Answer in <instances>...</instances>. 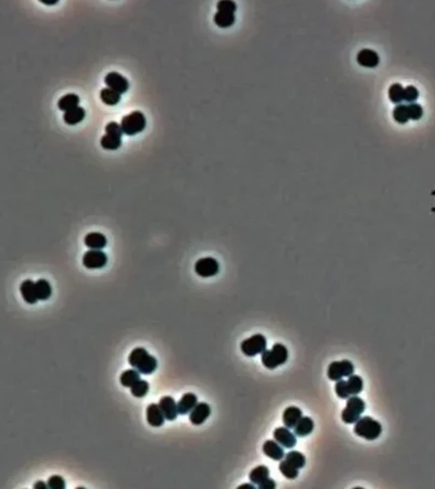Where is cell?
I'll return each instance as SVG.
<instances>
[{"mask_svg": "<svg viewBox=\"0 0 435 489\" xmlns=\"http://www.w3.org/2000/svg\"><path fill=\"white\" fill-rule=\"evenodd\" d=\"M419 98V90L415 86L409 85L405 87L404 90V101L409 104H415V101Z\"/></svg>", "mask_w": 435, "mask_h": 489, "instance_id": "cell-36", "label": "cell"}, {"mask_svg": "<svg viewBox=\"0 0 435 489\" xmlns=\"http://www.w3.org/2000/svg\"><path fill=\"white\" fill-rule=\"evenodd\" d=\"M122 127L117 122H109L106 126V135L100 139V146L106 150H117L122 145Z\"/></svg>", "mask_w": 435, "mask_h": 489, "instance_id": "cell-7", "label": "cell"}, {"mask_svg": "<svg viewBox=\"0 0 435 489\" xmlns=\"http://www.w3.org/2000/svg\"><path fill=\"white\" fill-rule=\"evenodd\" d=\"M288 359V349L283 343H275L270 350L261 353V362L267 369L275 370L286 363Z\"/></svg>", "mask_w": 435, "mask_h": 489, "instance_id": "cell-2", "label": "cell"}, {"mask_svg": "<svg viewBox=\"0 0 435 489\" xmlns=\"http://www.w3.org/2000/svg\"><path fill=\"white\" fill-rule=\"evenodd\" d=\"M139 379H141V373L136 369L126 370L120 376V383L122 384V386L127 387V388H131Z\"/></svg>", "mask_w": 435, "mask_h": 489, "instance_id": "cell-28", "label": "cell"}, {"mask_svg": "<svg viewBox=\"0 0 435 489\" xmlns=\"http://www.w3.org/2000/svg\"><path fill=\"white\" fill-rule=\"evenodd\" d=\"M210 414H211L210 406L208 404H205V402H201V404H198L194 409L192 410L190 414V421L194 424V425H201V424L210 416Z\"/></svg>", "mask_w": 435, "mask_h": 489, "instance_id": "cell-17", "label": "cell"}, {"mask_svg": "<svg viewBox=\"0 0 435 489\" xmlns=\"http://www.w3.org/2000/svg\"><path fill=\"white\" fill-rule=\"evenodd\" d=\"M146 417L149 425L153 427H160L162 426L165 421V417L162 410L160 409L159 405L152 404L149 405L146 410Z\"/></svg>", "mask_w": 435, "mask_h": 489, "instance_id": "cell-18", "label": "cell"}, {"mask_svg": "<svg viewBox=\"0 0 435 489\" xmlns=\"http://www.w3.org/2000/svg\"><path fill=\"white\" fill-rule=\"evenodd\" d=\"M303 417V411L297 407H288L283 412V424L287 428H294L300 418Z\"/></svg>", "mask_w": 435, "mask_h": 489, "instance_id": "cell-21", "label": "cell"}, {"mask_svg": "<svg viewBox=\"0 0 435 489\" xmlns=\"http://www.w3.org/2000/svg\"><path fill=\"white\" fill-rule=\"evenodd\" d=\"M315 422L309 416H303L294 427V433L298 437H306L314 432Z\"/></svg>", "mask_w": 435, "mask_h": 489, "instance_id": "cell-24", "label": "cell"}, {"mask_svg": "<svg viewBox=\"0 0 435 489\" xmlns=\"http://www.w3.org/2000/svg\"><path fill=\"white\" fill-rule=\"evenodd\" d=\"M34 488H36V489H46V488H48V484L40 481V482H37V483L34 484Z\"/></svg>", "mask_w": 435, "mask_h": 489, "instance_id": "cell-40", "label": "cell"}, {"mask_svg": "<svg viewBox=\"0 0 435 489\" xmlns=\"http://www.w3.org/2000/svg\"><path fill=\"white\" fill-rule=\"evenodd\" d=\"M269 476H270V470L269 467L266 465L257 466L249 473V480L252 484H255V485H259V484L266 481L267 478H269Z\"/></svg>", "mask_w": 435, "mask_h": 489, "instance_id": "cell-27", "label": "cell"}, {"mask_svg": "<svg viewBox=\"0 0 435 489\" xmlns=\"http://www.w3.org/2000/svg\"><path fill=\"white\" fill-rule=\"evenodd\" d=\"M404 90L405 87H402L399 83L392 84L389 88V98L392 103L400 105L404 101Z\"/></svg>", "mask_w": 435, "mask_h": 489, "instance_id": "cell-31", "label": "cell"}, {"mask_svg": "<svg viewBox=\"0 0 435 489\" xmlns=\"http://www.w3.org/2000/svg\"><path fill=\"white\" fill-rule=\"evenodd\" d=\"M357 62L364 68H377L380 63V57L374 50L364 48L357 53Z\"/></svg>", "mask_w": 435, "mask_h": 489, "instance_id": "cell-15", "label": "cell"}, {"mask_svg": "<svg viewBox=\"0 0 435 489\" xmlns=\"http://www.w3.org/2000/svg\"><path fill=\"white\" fill-rule=\"evenodd\" d=\"M128 363L139 373L145 375L153 374L158 367L157 359L149 354L146 349L142 347L133 349V351L128 356Z\"/></svg>", "mask_w": 435, "mask_h": 489, "instance_id": "cell-1", "label": "cell"}, {"mask_svg": "<svg viewBox=\"0 0 435 489\" xmlns=\"http://www.w3.org/2000/svg\"><path fill=\"white\" fill-rule=\"evenodd\" d=\"M393 117L399 124H406L410 120L409 112H408V105H397L393 110Z\"/></svg>", "mask_w": 435, "mask_h": 489, "instance_id": "cell-32", "label": "cell"}, {"mask_svg": "<svg viewBox=\"0 0 435 489\" xmlns=\"http://www.w3.org/2000/svg\"><path fill=\"white\" fill-rule=\"evenodd\" d=\"M195 272L200 277H212L220 271L219 262L211 257L201 258L195 263Z\"/></svg>", "mask_w": 435, "mask_h": 489, "instance_id": "cell-11", "label": "cell"}, {"mask_svg": "<svg viewBox=\"0 0 435 489\" xmlns=\"http://www.w3.org/2000/svg\"><path fill=\"white\" fill-rule=\"evenodd\" d=\"M278 470H280L281 474L284 477L288 478V480H295V478L298 477V474H299V471H298L297 467H295L291 463H288L286 460L280 462Z\"/></svg>", "mask_w": 435, "mask_h": 489, "instance_id": "cell-33", "label": "cell"}, {"mask_svg": "<svg viewBox=\"0 0 435 489\" xmlns=\"http://www.w3.org/2000/svg\"><path fill=\"white\" fill-rule=\"evenodd\" d=\"M366 409L364 401L357 396H352L347 398L346 408L342 412V420L346 424H355Z\"/></svg>", "mask_w": 435, "mask_h": 489, "instance_id": "cell-8", "label": "cell"}, {"mask_svg": "<svg viewBox=\"0 0 435 489\" xmlns=\"http://www.w3.org/2000/svg\"><path fill=\"white\" fill-rule=\"evenodd\" d=\"M408 112H409L410 120L418 121L423 116V108L419 104H409L408 105Z\"/></svg>", "mask_w": 435, "mask_h": 489, "instance_id": "cell-37", "label": "cell"}, {"mask_svg": "<svg viewBox=\"0 0 435 489\" xmlns=\"http://www.w3.org/2000/svg\"><path fill=\"white\" fill-rule=\"evenodd\" d=\"M35 284H36V293L39 300H42V301H44V300L49 299L52 294V288L50 286L49 282L41 278L39 279Z\"/></svg>", "mask_w": 435, "mask_h": 489, "instance_id": "cell-30", "label": "cell"}, {"mask_svg": "<svg viewBox=\"0 0 435 489\" xmlns=\"http://www.w3.org/2000/svg\"><path fill=\"white\" fill-rule=\"evenodd\" d=\"M149 391V384L146 380L139 379L131 387V393L136 398H143Z\"/></svg>", "mask_w": 435, "mask_h": 489, "instance_id": "cell-35", "label": "cell"}, {"mask_svg": "<svg viewBox=\"0 0 435 489\" xmlns=\"http://www.w3.org/2000/svg\"><path fill=\"white\" fill-rule=\"evenodd\" d=\"M20 292L25 302L35 304L39 301V297H37L36 293V284L33 281H31V279H26V281L22 282L20 286Z\"/></svg>", "mask_w": 435, "mask_h": 489, "instance_id": "cell-20", "label": "cell"}, {"mask_svg": "<svg viewBox=\"0 0 435 489\" xmlns=\"http://www.w3.org/2000/svg\"><path fill=\"white\" fill-rule=\"evenodd\" d=\"M159 407L162 410L165 420L174 421L179 414L178 404L171 396H164L159 401Z\"/></svg>", "mask_w": 435, "mask_h": 489, "instance_id": "cell-16", "label": "cell"}, {"mask_svg": "<svg viewBox=\"0 0 435 489\" xmlns=\"http://www.w3.org/2000/svg\"><path fill=\"white\" fill-rule=\"evenodd\" d=\"M105 84L107 85V87L117 91L120 95L126 93L128 86H130L128 80L118 72H110L107 74L105 77Z\"/></svg>", "mask_w": 435, "mask_h": 489, "instance_id": "cell-13", "label": "cell"}, {"mask_svg": "<svg viewBox=\"0 0 435 489\" xmlns=\"http://www.w3.org/2000/svg\"><path fill=\"white\" fill-rule=\"evenodd\" d=\"M85 114L86 112L82 107H77V108L64 112L63 121L66 122L68 125H77L78 123L82 122L84 120Z\"/></svg>", "mask_w": 435, "mask_h": 489, "instance_id": "cell-25", "label": "cell"}, {"mask_svg": "<svg viewBox=\"0 0 435 489\" xmlns=\"http://www.w3.org/2000/svg\"><path fill=\"white\" fill-rule=\"evenodd\" d=\"M354 432L359 437L367 440H374L378 439L382 433V425L372 417L363 416L355 423Z\"/></svg>", "mask_w": 435, "mask_h": 489, "instance_id": "cell-3", "label": "cell"}, {"mask_svg": "<svg viewBox=\"0 0 435 489\" xmlns=\"http://www.w3.org/2000/svg\"><path fill=\"white\" fill-rule=\"evenodd\" d=\"M218 11L214 14L213 21L221 29L231 28L235 23V12L237 6L234 1H220L217 4Z\"/></svg>", "mask_w": 435, "mask_h": 489, "instance_id": "cell-5", "label": "cell"}, {"mask_svg": "<svg viewBox=\"0 0 435 489\" xmlns=\"http://www.w3.org/2000/svg\"><path fill=\"white\" fill-rule=\"evenodd\" d=\"M255 484H243V485H240L238 486L237 489H254L255 488Z\"/></svg>", "mask_w": 435, "mask_h": 489, "instance_id": "cell-41", "label": "cell"}, {"mask_svg": "<svg viewBox=\"0 0 435 489\" xmlns=\"http://www.w3.org/2000/svg\"><path fill=\"white\" fill-rule=\"evenodd\" d=\"M48 488L51 489H64L66 488V482L60 475H52L48 478Z\"/></svg>", "mask_w": 435, "mask_h": 489, "instance_id": "cell-38", "label": "cell"}, {"mask_svg": "<svg viewBox=\"0 0 435 489\" xmlns=\"http://www.w3.org/2000/svg\"><path fill=\"white\" fill-rule=\"evenodd\" d=\"M79 98L78 95L67 94L59 99L58 108L59 110L67 112L69 110L77 108V107H79Z\"/></svg>", "mask_w": 435, "mask_h": 489, "instance_id": "cell-26", "label": "cell"}, {"mask_svg": "<svg viewBox=\"0 0 435 489\" xmlns=\"http://www.w3.org/2000/svg\"><path fill=\"white\" fill-rule=\"evenodd\" d=\"M108 257L101 250L90 249L86 251L83 256V265L89 270H96V268H103L107 265Z\"/></svg>", "mask_w": 435, "mask_h": 489, "instance_id": "cell-12", "label": "cell"}, {"mask_svg": "<svg viewBox=\"0 0 435 489\" xmlns=\"http://www.w3.org/2000/svg\"><path fill=\"white\" fill-rule=\"evenodd\" d=\"M264 453L271 458L272 460L276 461H282V459L285 456V451H284V447L278 444L277 440H267L264 444Z\"/></svg>", "mask_w": 435, "mask_h": 489, "instance_id": "cell-19", "label": "cell"}, {"mask_svg": "<svg viewBox=\"0 0 435 489\" xmlns=\"http://www.w3.org/2000/svg\"><path fill=\"white\" fill-rule=\"evenodd\" d=\"M120 125L123 133L127 136H134L142 133L146 127V117L141 111H133L122 117Z\"/></svg>", "mask_w": 435, "mask_h": 489, "instance_id": "cell-6", "label": "cell"}, {"mask_svg": "<svg viewBox=\"0 0 435 489\" xmlns=\"http://www.w3.org/2000/svg\"><path fill=\"white\" fill-rule=\"evenodd\" d=\"M84 244L89 249L101 250L107 246V238L104 234L93 232L85 236Z\"/></svg>", "mask_w": 435, "mask_h": 489, "instance_id": "cell-22", "label": "cell"}, {"mask_svg": "<svg viewBox=\"0 0 435 489\" xmlns=\"http://www.w3.org/2000/svg\"><path fill=\"white\" fill-rule=\"evenodd\" d=\"M363 389V379L359 375H351L347 380L340 379L335 384V393L338 398L347 399L357 396Z\"/></svg>", "mask_w": 435, "mask_h": 489, "instance_id": "cell-4", "label": "cell"}, {"mask_svg": "<svg viewBox=\"0 0 435 489\" xmlns=\"http://www.w3.org/2000/svg\"><path fill=\"white\" fill-rule=\"evenodd\" d=\"M197 405H198V399H197L196 395L192 394V393L185 394L178 402L179 414H182V415L189 414V413H191L192 410L194 409Z\"/></svg>", "mask_w": 435, "mask_h": 489, "instance_id": "cell-23", "label": "cell"}, {"mask_svg": "<svg viewBox=\"0 0 435 489\" xmlns=\"http://www.w3.org/2000/svg\"><path fill=\"white\" fill-rule=\"evenodd\" d=\"M258 486H259L260 489H275V488H277V483L269 477V478H267L266 481L262 482L261 484H259Z\"/></svg>", "mask_w": 435, "mask_h": 489, "instance_id": "cell-39", "label": "cell"}, {"mask_svg": "<svg viewBox=\"0 0 435 489\" xmlns=\"http://www.w3.org/2000/svg\"><path fill=\"white\" fill-rule=\"evenodd\" d=\"M100 99L107 106H117L120 103L121 95L111 88H103L100 90Z\"/></svg>", "mask_w": 435, "mask_h": 489, "instance_id": "cell-29", "label": "cell"}, {"mask_svg": "<svg viewBox=\"0 0 435 489\" xmlns=\"http://www.w3.org/2000/svg\"><path fill=\"white\" fill-rule=\"evenodd\" d=\"M285 460L288 463L297 467L298 470L306 465V456L303 453H300L299 451H289L287 454H285Z\"/></svg>", "mask_w": 435, "mask_h": 489, "instance_id": "cell-34", "label": "cell"}, {"mask_svg": "<svg viewBox=\"0 0 435 489\" xmlns=\"http://www.w3.org/2000/svg\"><path fill=\"white\" fill-rule=\"evenodd\" d=\"M240 350L247 357H255L267 350V339L262 334H255L240 343Z\"/></svg>", "mask_w": 435, "mask_h": 489, "instance_id": "cell-9", "label": "cell"}, {"mask_svg": "<svg viewBox=\"0 0 435 489\" xmlns=\"http://www.w3.org/2000/svg\"><path fill=\"white\" fill-rule=\"evenodd\" d=\"M273 437L278 444L287 449L294 448L297 443L296 435L295 433H292L291 429L287 427H277L273 433Z\"/></svg>", "mask_w": 435, "mask_h": 489, "instance_id": "cell-14", "label": "cell"}, {"mask_svg": "<svg viewBox=\"0 0 435 489\" xmlns=\"http://www.w3.org/2000/svg\"><path fill=\"white\" fill-rule=\"evenodd\" d=\"M355 372V367L350 360L333 361L327 368V377L331 380L337 381L343 377H350Z\"/></svg>", "mask_w": 435, "mask_h": 489, "instance_id": "cell-10", "label": "cell"}]
</instances>
